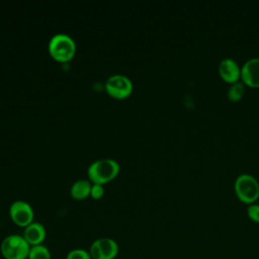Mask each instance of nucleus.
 I'll return each mask as SVG.
<instances>
[{"label":"nucleus","instance_id":"2","mask_svg":"<svg viewBox=\"0 0 259 259\" xmlns=\"http://www.w3.org/2000/svg\"><path fill=\"white\" fill-rule=\"evenodd\" d=\"M50 55L59 62L71 60L76 53V44L67 33L58 32L54 34L48 45Z\"/></svg>","mask_w":259,"mask_h":259},{"label":"nucleus","instance_id":"12","mask_svg":"<svg viewBox=\"0 0 259 259\" xmlns=\"http://www.w3.org/2000/svg\"><path fill=\"white\" fill-rule=\"evenodd\" d=\"M27 259H52L51 251L44 244L31 246Z\"/></svg>","mask_w":259,"mask_h":259},{"label":"nucleus","instance_id":"14","mask_svg":"<svg viewBox=\"0 0 259 259\" xmlns=\"http://www.w3.org/2000/svg\"><path fill=\"white\" fill-rule=\"evenodd\" d=\"M66 259H91V256L89 251L82 248H76L68 252Z\"/></svg>","mask_w":259,"mask_h":259},{"label":"nucleus","instance_id":"5","mask_svg":"<svg viewBox=\"0 0 259 259\" xmlns=\"http://www.w3.org/2000/svg\"><path fill=\"white\" fill-rule=\"evenodd\" d=\"M88 251L91 259H114L118 255L119 247L115 240L102 237L94 240Z\"/></svg>","mask_w":259,"mask_h":259},{"label":"nucleus","instance_id":"16","mask_svg":"<svg viewBox=\"0 0 259 259\" xmlns=\"http://www.w3.org/2000/svg\"><path fill=\"white\" fill-rule=\"evenodd\" d=\"M104 194V187L102 184L98 183H92L91 190H90V196L94 199H99Z\"/></svg>","mask_w":259,"mask_h":259},{"label":"nucleus","instance_id":"13","mask_svg":"<svg viewBox=\"0 0 259 259\" xmlns=\"http://www.w3.org/2000/svg\"><path fill=\"white\" fill-rule=\"evenodd\" d=\"M245 91V87L241 82H235L228 90V97L232 101H238L242 98Z\"/></svg>","mask_w":259,"mask_h":259},{"label":"nucleus","instance_id":"15","mask_svg":"<svg viewBox=\"0 0 259 259\" xmlns=\"http://www.w3.org/2000/svg\"><path fill=\"white\" fill-rule=\"evenodd\" d=\"M247 214L250 220L255 223H259V204L251 203L247 207Z\"/></svg>","mask_w":259,"mask_h":259},{"label":"nucleus","instance_id":"3","mask_svg":"<svg viewBox=\"0 0 259 259\" xmlns=\"http://www.w3.org/2000/svg\"><path fill=\"white\" fill-rule=\"evenodd\" d=\"M30 245L22 235L6 236L0 244V253L4 259H27Z\"/></svg>","mask_w":259,"mask_h":259},{"label":"nucleus","instance_id":"11","mask_svg":"<svg viewBox=\"0 0 259 259\" xmlns=\"http://www.w3.org/2000/svg\"><path fill=\"white\" fill-rule=\"evenodd\" d=\"M92 183L88 179H78L70 187V193L75 199H84L90 195Z\"/></svg>","mask_w":259,"mask_h":259},{"label":"nucleus","instance_id":"7","mask_svg":"<svg viewBox=\"0 0 259 259\" xmlns=\"http://www.w3.org/2000/svg\"><path fill=\"white\" fill-rule=\"evenodd\" d=\"M9 217L11 221L18 227L25 228L33 222V209L25 200H15L9 206Z\"/></svg>","mask_w":259,"mask_h":259},{"label":"nucleus","instance_id":"1","mask_svg":"<svg viewBox=\"0 0 259 259\" xmlns=\"http://www.w3.org/2000/svg\"><path fill=\"white\" fill-rule=\"evenodd\" d=\"M120 166L119 163L110 158H102L95 160L92 162L88 169L87 174L89 180L92 183L104 184L110 180H112L119 172Z\"/></svg>","mask_w":259,"mask_h":259},{"label":"nucleus","instance_id":"10","mask_svg":"<svg viewBox=\"0 0 259 259\" xmlns=\"http://www.w3.org/2000/svg\"><path fill=\"white\" fill-rule=\"evenodd\" d=\"M219 73L226 82L232 84L238 82V79L241 76V70L237 62L231 58H225L221 61L219 65Z\"/></svg>","mask_w":259,"mask_h":259},{"label":"nucleus","instance_id":"9","mask_svg":"<svg viewBox=\"0 0 259 259\" xmlns=\"http://www.w3.org/2000/svg\"><path fill=\"white\" fill-rule=\"evenodd\" d=\"M241 77L247 85L259 87V58H252L243 65Z\"/></svg>","mask_w":259,"mask_h":259},{"label":"nucleus","instance_id":"6","mask_svg":"<svg viewBox=\"0 0 259 259\" xmlns=\"http://www.w3.org/2000/svg\"><path fill=\"white\" fill-rule=\"evenodd\" d=\"M105 90L113 98L123 99L133 91V82L123 74H113L105 81Z\"/></svg>","mask_w":259,"mask_h":259},{"label":"nucleus","instance_id":"4","mask_svg":"<svg viewBox=\"0 0 259 259\" xmlns=\"http://www.w3.org/2000/svg\"><path fill=\"white\" fill-rule=\"evenodd\" d=\"M235 191L241 201L251 204L259 197V183L252 175L241 174L236 178Z\"/></svg>","mask_w":259,"mask_h":259},{"label":"nucleus","instance_id":"8","mask_svg":"<svg viewBox=\"0 0 259 259\" xmlns=\"http://www.w3.org/2000/svg\"><path fill=\"white\" fill-rule=\"evenodd\" d=\"M22 236L30 245V247L41 245L46 240L47 230L41 223L33 221L31 224L24 228Z\"/></svg>","mask_w":259,"mask_h":259}]
</instances>
